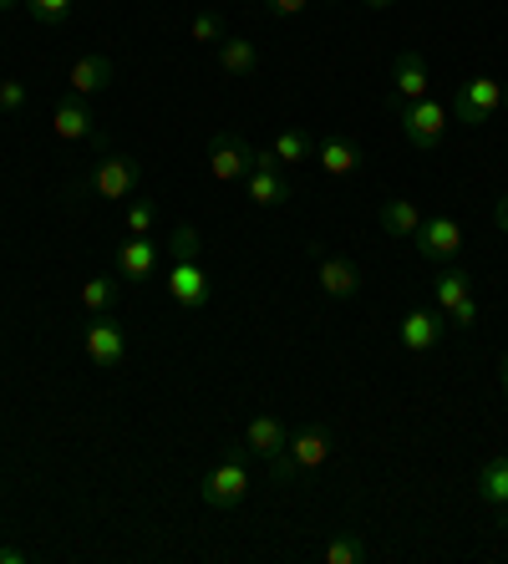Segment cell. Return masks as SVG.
<instances>
[{"mask_svg": "<svg viewBox=\"0 0 508 564\" xmlns=\"http://www.w3.org/2000/svg\"><path fill=\"white\" fill-rule=\"evenodd\" d=\"M478 499L504 519L508 513V453H494V458H483L478 468Z\"/></svg>", "mask_w": 508, "mask_h": 564, "instance_id": "obj_18", "label": "cell"}, {"mask_svg": "<svg viewBox=\"0 0 508 564\" xmlns=\"http://www.w3.org/2000/svg\"><path fill=\"white\" fill-rule=\"evenodd\" d=\"M169 295L179 311H204L214 295L209 285V270H204V260H183V254H173V270H169Z\"/></svg>", "mask_w": 508, "mask_h": 564, "instance_id": "obj_10", "label": "cell"}, {"mask_svg": "<svg viewBox=\"0 0 508 564\" xmlns=\"http://www.w3.org/2000/svg\"><path fill=\"white\" fill-rule=\"evenodd\" d=\"M245 194L255 209H280V204H290V194H295L285 163H280L270 148H255V169L245 173Z\"/></svg>", "mask_w": 508, "mask_h": 564, "instance_id": "obj_6", "label": "cell"}, {"mask_svg": "<svg viewBox=\"0 0 508 564\" xmlns=\"http://www.w3.org/2000/svg\"><path fill=\"white\" fill-rule=\"evenodd\" d=\"M255 169V143H245L239 132L219 128L209 138V173L214 184H245V173Z\"/></svg>", "mask_w": 508, "mask_h": 564, "instance_id": "obj_7", "label": "cell"}, {"mask_svg": "<svg viewBox=\"0 0 508 564\" xmlns=\"http://www.w3.org/2000/svg\"><path fill=\"white\" fill-rule=\"evenodd\" d=\"M15 6H21V0H0V11H15Z\"/></svg>", "mask_w": 508, "mask_h": 564, "instance_id": "obj_36", "label": "cell"}, {"mask_svg": "<svg viewBox=\"0 0 508 564\" xmlns=\"http://www.w3.org/2000/svg\"><path fill=\"white\" fill-rule=\"evenodd\" d=\"M504 102H508V82L468 77V82H457V87H453V107H447V112H457V122H463V128H483V122L494 118Z\"/></svg>", "mask_w": 508, "mask_h": 564, "instance_id": "obj_5", "label": "cell"}, {"mask_svg": "<svg viewBox=\"0 0 508 564\" xmlns=\"http://www.w3.org/2000/svg\"><path fill=\"white\" fill-rule=\"evenodd\" d=\"M311 254H315V285L326 290L331 301H356V295H361L366 280L346 254H331V250H321V245H315Z\"/></svg>", "mask_w": 508, "mask_h": 564, "instance_id": "obj_11", "label": "cell"}, {"mask_svg": "<svg viewBox=\"0 0 508 564\" xmlns=\"http://www.w3.org/2000/svg\"><path fill=\"white\" fill-rule=\"evenodd\" d=\"M285 447H290V427L274 417V412H260V417L245 427V453H255V458L270 463V468L285 458Z\"/></svg>", "mask_w": 508, "mask_h": 564, "instance_id": "obj_14", "label": "cell"}, {"mask_svg": "<svg viewBox=\"0 0 508 564\" xmlns=\"http://www.w3.org/2000/svg\"><path fill=\"white\" fill-rule=\"evenodd\" d=\"M315 163H321V173H331V178H352V173L366 163V153L352 143V138H326V143L315 148Z\"/></svg>", "mask_w": 508, "mask_h": 564, "instance_id": "obj_19", "label": "cell"}, {"mask_svg": "<svg viewBox=\"0 0 508 564\" xmlns=\"http://www.w3.org/2000/svg\"><path fill=\"white\" fill-rule=\"evenodd\" d=\"M31 554L26 550H15V544H0V564H26Z\"/></svg>", "mask_w": 508, "mask_h": 564, "instance_id": "obj_32", "label": "cell"}, {"mask_svg": "<svg viewBox=\"0 0 508 564\" xmlns=\"http://www.w3.org/2000/svg\"><path fill=\"white\" fill-rule=\"evenodd\" d=\"M138 178H143V163H138V158H132V153H107L102 163H91V173L77 184V194L107 198V204H122V198H132Z\"/></svg>", "mask_w": 508, "mask_h": 564, "instance_id": "obj_4", "label": "cell"}, {"mask_svg": "<svg viewBox=\"0 0 508 564\" xmlns=\"http://www.w3.org/2000/svg\"><path fill=\"white\" fill-rule=\"evenodd\" d=\"M447 321H453L457 330H473V326H478V301H473V295H468V301H457L453 311H447Z\"/></svg>", "mask_w": 508, "mask_h": 564, "instance_id": "obj_30", "label": "cell"}, {"mask_svg": "<svg viewBox=\"0 0 508 564\" xmlns=\"http://www.w3.org/2000/svg\"><path fill=\"white\" fill-rule=\"evenodd\" d=\"M188 36L204 41V46H219V41H224V15L219 11H194V21H188Z\"/></svg>", "mask_w": 508, "mask_h": 564, "instance_id": "obj_28", "label": "cell"}, {"mask_svg": "<svg viewBox=\"0 0 508 564\" xmlns=\"http://www.w3.org/2000/svg\"><path fill=\"white\" fill-rule=\"evenodd\" d=\"M377 224L387 239H412L422 229V209L412 198H387V204H377Z\"/></svg>", "mask_w": 508, "mask_h": 564, "instance_id": "obj_20", "label": "cell"}, {"mask_svg": "<svg viewBox=\"0 0 508 564\" xmlns=\"http://www.w3.org/2000/svg\"><path fill=\"white\" fill-rule=\"evenodd\" d=\"M21 6H26V15L36 21V26L62 31L66 21H72V6H77V0H21Z\"/></svg>", "mask_w": 508, "mask_h": 564, "instance_id": "obj_23", "label": "cell"}, {"mask_svg": "<svg viewBox=\"0 0 508 564\" xmlns=\"http://www.w3.org/2000/svg\"><path fill=\"white\" fill-rule=\"evenodd\" d=\"M366 560H371V544L361 534H352V529L326 544V564H366Z\"/></svg>", "mask_w": 508, "mask_h": 564, "instance_id": "obj_24", "label": "cell"}, {"mask_svg": "<svg viewBox=\"0 0 508 564\" xmlns=\"http://www.w3.org/2000/svg\"><path fill=\"white\" fill-rule=\"evenodd\" d=\"M82 305H87V315H102L118 305V280L112 275H91L87 285H82Z\"/></svg>", "mask_w": 508, "mask_h": 564, "instance_id": "obj_25", "label": "cell"}, {"mask_svg": "<svg viewBox=\"0 0 508 564\" xmlns=\"http://www.w3.org/2000/svg\"><path fill=\"white\" fill-rule=\"evenodd\" d=\"M422 97H432L428 62H422L418 46H402L391 62V102H422Z\"/></svg>", "mask_w": 508, "mask_h": 564, "instance_id": "obj_12", "label": "cell"}, {"mask_svg": "<svg viewBox=\"0 0 508 564\" xmlns=\"http://www.w3.org/2000/svg\"><path fill=\"white\" fill-rule=\"evenodd\" d=\"M52 132L62 138V143H91V148H102V132H97V118H91V102H82V97H66V102H56Z\"/></svg>", "mask_w": 508, "mask_h": 564, "instance_id": "obj_13", "label": "cell"}, {"mask_svg": "<svg viewBox=\"0 0 508 564\" xmlns=\"http://www.w3.org/2000/svg\"><path fill=\"white\" fill-rule=\"evenodd\" d=\"M504 529H508V513H504ZM504 554H508V534H504Z\"/></svg>", "mask_w": 508, "mask_h": 564, "instance_id": "obj_37", "label": "cell"}, {"mask_svg": "<svg viewBox=\"0 0 508 564\" xmlns=\"http://www.w3.org/2000/svg\"><path fill=\"white\" fill-rule=\"evenodd\" d=\"M498 392L508 397V356H498Z\"/></svg>", "mask_w": 508, "mask_h": 564, "instance_id": "obj_34", "label": "cell"}, {"mask_svg": "<svg viewBox=\"0 0 508 564\" xmlns=\"http://www.w3.org/2000/svg\"><path fill=\"white\" fill-rule=\"evenodd\" d=\"M391 112H397V122H402V138L418 153H437L447 138V102H437V97H422V102H391Z\"/></svg>", "mask_w": 508, "mask_h": 564, "instance_id": "obj_3", "label": "cell"}, {"mask_svg": "<svg viewBox=\"0 0 508 564\" xmlns=\"http://www.w3.org/2000/svg\"><path fill=\"white\" fill-rule=\"evenodd\" d=\"M494 224H498V235H508V194L498 198V209H494Z\"/></svg>", "mask_w": 508, "mask_h": 564, "instance_id": "obj_33", "label": "cell"}, {"mask_svg": "<svg viewBox=\"0 0 508 564\" xmlns=\"http://www.w3.org/2000/svg\"><path fill=\"white\" fill-rule=\"evenodd\" d=\"M331 453H336V437H331L326 422L295 427V433H290L285 458L270 468V478H274V484H290V478H311V473H321V468L331 463Z\"/></svg>", "mask_w": 508, "mask_h": 564, "instance_id": "obj_1", "label": "cell"}, {"mask_svg": "<svg viewBox=\"0 0 508 564\" xmlns=\"http://www.w3.org/2000/svg\"><path fill=\"white\" fill-rule=\"evenodd\" d=\"M82 351L97 361V367H122L128 361V330H122V321L112 311L91 315L87 330H82Z\"/></svg>", "mask_w": 508, "mask_h": 564, "instance_id": "obj_8", "label": "cell"}, {"mask_svg": "<svg viewBox=\"0 0 508 564\" xmlns=\"http://www.w3.org/2000/svg\"><path fill=\"white\" fill-rule=\"evenodd\" d=\"M366 11H391V6H397V0H361Z\"/></svg>", "mask_w": 508, "mask_h": 564, "instance_id": "obj_35", "label": "cell"}, {"mask_svg": "<svg viewBox=\"0 0 508 564\" xmlns=\"http://www.w3.org/2000/svg\"><path fill=\"white\" fill-rule=\"evenodd\" d=\"M443 315L437 311H407L402 315V326H397V336H402V351L407 356H428V351H437V341H443Z\"/></svg>", "mask_w": 508, "mask_h": 564, "instance_id": "obj_16", "label": "cell"}, {"mask_svg": "<svg viewBox=\"0 0 508 564\" xmlns=\"http://www.w3.org/2000/svg\"><path fill=\"white\" fill-rule=\"evenodd\" d=\"M219 72L224 77H255V72H260V52H255V41L224 36L219 41Z\"/></svg>", "mask_w": 508, "mask_h": 564, "instance_id": "obj_21", "label": "cell"}, {"mask_svg": "<svg viewBox=\"0 0 508 564\" xmlns=\"http://www.w3.org/2000/svg\"><path fill=\"white\" fill-rule=\"evenodd\" d=\"M249 488H255V478H249L245 447H229V453H224V458L198 478V499L209 503V509L229 513V509H239V503L249 499Z\"/></svg>", "mask_w": 508, "mask_h": 564, "instance_id": "obj_2", "label": "cell"}, {"mask_svg": "<svg viewBox=\"0 0 508 564\" xmlns=\"http://www.w3.org/2000/svg\"><path fill=\"white\" fill-rule=\"evenodd\" d=\"M305 6H311V0H264V11H270V15H280V21H290V15H300V11H305Z\"/></svg>", "mask_w": 508, "mask_h": 564, "instance_id": "obj_31", "label": "cell"}, {"mask_svg": "<svg viewBox=\"0 0 508 564\" xmlns=\"http://www.w3.org/2000/svg\"><path fill=\"white\" fill-rule=\"evenodd\" d=\"M270 153L280 158V163H305V158H311V138H305V132L300 128H285V132H274V143H270Z\"/></svg>", "mask_w": 508, "mask_h": 564, "instance_id": "obj_26", "label": "cell"}, {"mask_svg": "<svg viewBox=\"0 0 508 564\" xmlns=\"http://www.w3.org/2000/svg\"><path fill=\"white\" fill-rule=\"evenodd\" d=\"M112 77H118V72H112V62H107V56H77V62L66 66V97H82V102H91V97L97 93H107V87H112Z\"/></svg>", "mask_w": 508, "mask_h": 564, "instance_id": "obj_15", "label": "cell"}, {"mask_svg": "<svg viewBox=\"0 0 508 564\" xmlns=\"http://www.w3.org/2000/svg\"><path fill=\"white\" fill-rule=\"evenodd\" d=\"M153 270H158L153 235H128V239H122V245H118V280H128V285H143Z\"/></svg>", "mask_w": 508, "mask_h": 564, "instance_id": "obj_17", "label": "cell"}, {"mask_svg": "<svg viewBox=\"0 0 508 564\" xmlns=\"http://www.w3.org/2000/svg\"><path fill=\"white\" fill-rule=\"evenodd\" d=\"M122 224H128V235H153L158 229V204L153 198H132L128 209H122Z\"/></svg>", "mask_w": 508, "mask_h": 564, "instance_id": "obj_27", "label": "cell"}, {"mask_svg": "<svg viewBox=\"0 0 508 564\" xmlns=\"http://www.w3.org/2000/svg\"><path fill=\"white\" fill-rule=\"evenodd\" d=\"M473 295V280H468V270L463 264H443L437 270V280H432V301H437V311H453L457 301H468Z\"/></svg>", "mask_w": 508, "mask_h": 564, "instance_id": "obj_22", "label": "cell"}, {"mask_svg": "<svg viewBox=\"0 0 508 564\" xmlns=\"http://www.w3.org/2000/svg\"><path fill=\"white\" fill-rule=\"evenodd\" d=\"M26 82L21 77H0V112H21L26 107Z\"/></svg>", "mask_w": 508, "mask_h": 564, "instance_id": "obj_29", "label": "cell"}, {"mask_svg": "<svg viewBox=\"0 0 508 564\" xmlns=\"http://www.w3.org/2000/svg\"><path fill=\"white\" fill-rule=\"evenodd\" d=\"M412 239H418V254L432 264H453L463 254V224L453 214H422V229Z\"/></svg>", "mask_w": 508, "mask_h": 564, "instance_id": "obj_9", "label": "cell"}]
</instances>
